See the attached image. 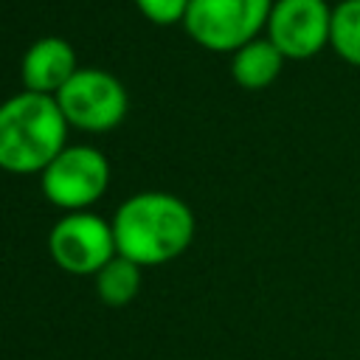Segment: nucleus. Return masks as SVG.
Listing matches in <instances>:
<instances>
[{"instance_id":"obj_1","label":"nucleus","mask_w":360,"mask_h":360,"mask_svg":"<svg viewBox=\"0 0 360 360\" xmlns=\"http://www.w3.org/2000/svg\"><path fill=\"white\" fill-rule=\"evenodd\" d=\"M115 253L143 264L177 259L194 239L191 208L169 191H141L127 197L112 217Z\"/></svg>"},{"instance_id":"obj_2","label":"nucleus","mask_w":360,"mask_h":360,"mask_svg":"<svg viewBox=\"0 0 360 360\" xmlns=\"http://www.w3.org/2000/svg\"><path fill=\"white\" fill-rule=\"evenodd\" d=\"M68 121L53 96L22 90L0 104V169L39 172L65 149Z\"/></svg>"},{"instance_id":"obj_3","label":"nucleus","mask_w":360,"mask_h":360,"mask_svg":"<svg viewBox=\"0 0 360 360\" xmlns=\"http://www.w3.org/2000/svg\"><path fill=\"white\" fill-rule=\"evenodd\" d=\"M273 0H191L183 17L188 37L208 51H239L267 28Z\"/></svg>"},{"instance_id":"obj_4","label":"nucleus","mask_w":360,"mask_h":360,"mask_svg":"<svg viewBox=\"0 0 360 360\" xmlns=\"http://www.w3.org/2000/svg\"><path fill=\"white\" fill-rule=\"evenodd\" d=\"M53 98L68 124L90 132L112 129L127 112L124 84L101 68H79Z\"/></svg>"},{"instance_id":"obj_5","label":"nucleus","mask_w":360,"mask_h":360,"mask_svg":"<svg viewBox=\"0 0 360 360\" xmlns=\"http://www.w3.org/2000/svg\"><path fill=\"white\" fill-rule=\"evenodd\" d=\"M110 183V163L96 146H65L45 169H42V191L45 197L70 211H84L96 202Z\"/></svg>"},{"instance_id":"obj_6","label":"nucleus","mask_w":360,"mask_h":360,"mask_svg":"<svg viewBox=\"0 0 360 360\" xmlns=\"http://www.w3.org/2000/svg\"><path fill=\"white\" fill-rule=\"evenodd\" d=\"M48 248L62 270L73 276L98 273L115 256L112 222L90 211H70L51 228Z\"/></svg>"},{"instance_id":"obj_7","label":"nucleus","mask_w":360,"mask_h":360,"mask_svg":"<svg viewBox=\"0 0 360 360\" xmlns=\"http://www.w3.org/2000/svg\"><path fill=\"white\" fill-rule=\"evenodd\" d=\"M332 6L326 0H273L267 39L284 59H309L329 45Z\"/></svg>"},{"instance_id":"obj_8","label":"nucleus","mask_w":360,"mask_h":360,"mask_svg":"<svg viewBox=\"0 0 360 360\" xmlns=\"http://www.w3.org/2000/svg\"><path fill=\"white\" fill-rule=\"evenodd\" d=\"M79 70L76 53L68 39L62 37H39L28 45L20 62V79L25 90L42 93V96H56L62 84Z\"/></svg>"},{"instance_id":"obj_9","label":"nucleus","mask_w":360,"mask_h":360,"mask_svg":"<svg viewBox=\"0 0 360 360\" xmlns=\"http://www.w3.org/2000/svg\"><path fill=\"white\" fill-rule=\"evenodd\" d=\"M281 65H284L281 51L267 37H256L239 51H233L231 76L245 90H262L276 82V76L281 73Z\"/></svg>"},{"instance_id":"obj_10","label":"nucleus","mask_w":360,"mask_h":360,"mask_svg":"<svg viewBox=\"0 0 360 360\" xmlns=\"http://www.w3.org/2000/svg\"><path fill=\"white\" fill-rule=\"evenodd\" d=\"M138 287H141V267L118 253L96 273V290L107 307L129 304L138 295Z\"/></svg>"},{"instance_id":"obj_11","label":"nucleus","mask_w":360,"mask_h":360,"mask_svg":"<svg viewBox=\"0 0 360 360\" xmlns=\"http://www.w3.org/2000/svg\"><path fill=\"white\" fill-rule=\"evenodd\" d=\"M329 45L340 59L360 68V0H340L332 6Z\"/></svg>"},{"instance_id":"obj_12","label":"nucleus","mask_w":360,"mask_h":360,"mask_svg":"<svg viewBox=\"0 0 360 360\" xmlns=\"http://www.w3.org/2000/svg\"><path fill=\"white\" fill-rule=\"evenodd\" d=\"M191 0H135V6L141 8L143 17H149L158 25H169V22H183L186 8Z\"/></svg>"}]
</instances>
